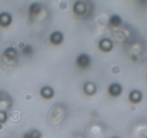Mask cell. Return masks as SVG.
Wrapping results in <instances>:
<instances>
[{
	"label": "cell",
	"instance_id": "obj_10",
	"mask_svg": "<svg viewBox=\"0 0 147 138\" xmlns=\"http://www.w3.org/2000/svg\"><path fill=\"white\" fill-rule=\"evenodd\" d=\"M84 89L86 94H88V95H92V94H94L95 93L96 87L92 83L89 82L84 85Z\"/></svg>",
	"mask_w": 147,
	"mask_h": 138
},
{
	"label": "cell",
	"instance_id": "obj_4",
	"mask_svg": "<svg viewBox=\"0 0 147 138\" xmlns=\"http://www.w3.org/2000/svg\"><path fill=\"white\" fill-rule=\"evenodd\" d=\"M109 93L112 96H118L119 94H121V91H122V87L120 84H113L112 85H110V87L108 88Z\"/></svg>",
	"mask_w": 147,
	"mask_h": 138
},
{
	"label": "cell",
	"instance_id": "obj_13",
	"mask_svg": "<svg viewBox=\"0 0 147 138\" xmlns=\"http://www.w3.org/2000/svg\"><path fill=\"white\" fill-rule=\"evenodd\" d=\"M110 23L113 26H118L121 23V19L118 15H113L110 18Z\"/></svg>",
	"mask_w": 147,
	"mask_h": 138
},
{
	"label": "cell",
	"instance_id": "obj_7",
	"mask_svg": "<svg viewBox=\"0 0 147 138\" xmlns=\"http://www.w3.org/2000/svg\"><path fill=\"white\" fill-rule=\"evenodd\" d=\"M40 94H41L42 96L45 97V98H51L53 95V90L49 86H44L42 88Z\"/></svg>",
	"mask_w": 147,
	"mask_h": 138
},
{
	"label": "cell",
	"instance_id": "obj_3",
	"mask_svg": "<svg viewBox=\"0 0 147 138\" xmlns=\"http://www.w3.org/2000/svg\"><path fill=\"white\" fill-rule=\"evenodd\" d=\"M99 46H100V49L102 50L105 52L110 51L113 48V43L109 39H103V40H102L100 42Z\"/></svg>",
	"mask_w": 147,
	"mask_h": 138
},
{
	"label": "cell",
	"instance_id": "obj_9",
	"mask_svg": "<svg viewBox=\"0 0 147 138\" xmlns=\"http://www.w3.org/2000/svg\"><path fill=\"white\" fill-rule=\"evenodd\" d=\"M40 137H41V133L36 129L26 132L23 135V138H40Z\"/></svg>",
	"mask_w": 147,
	"mask_h": 138
},
{
	"label": "cell",
	"instance_id": "obj_14",
	"mask_svg": "<svg viewBox=\"0 0 147 138\" xmlns=\"http://www.w3.org/2000/svg\"><path fill=\"white\" fill-rule=\"evenodd\" d=\"M32 52H33V48L30 45L25 46L24 48L22 49V53H23V54L26 55V56H29V55L32 54Z\"/></svg>",
	"mask_w": 147,
	"mask_h": 138
},
{
	"label": "cell",
	"instance_id": "obj_2",
	"mask_svg": "<svg viewBox=\"0 0 147 138\" xmlns=\"http://www.w3.org/2000/svg\"><path fill=\"white\" fill-rule=\"evenodd\" d=\"M12 17L7 12H2L0 14V25L2 26H7L11 23Z\"/></svg>",
	"mask_w": 147,
	"mask_h": 138
},
{
	"label": "cell",
	"instance_id": "obj_11",
	"mask_svg": "<svg viewBox=\"0 0 147 138\" xmlns=\"http://www.w3.org/2000/svg\"><path fill=\"white\" fill-rule=\"evenodd\" d=\"M40 10V6L38 3H33L29 8V12L30 15H34L38 13Z\"/></svg>",
	"mask_w": 147,
	"mask_h": 138
},
{
	"label": "cell",
	"instance_id": "obj_8",
	"mask_svg": "<svg viewBox=\"0 0 147 138\" xmlns=\"http://www.w3.org/2000/svg\"><path fill=\"white\" fill-rule=\"evenodd\" d=\"M5 56L7 58L10 59V60H13L15 58H17L18 53H17V50L14 48H8L5 50Z\"/></svg>",
	"mask_w": 147,
	"mask_h": 138
},
{
	"label": "cell",
	"instance_id": "obj_1",
	"mask_svg": "<svg viewBox=\"0 0 147 138\" xmlns=\"http://www.w3.org/2000/svg\"><path fill=\"white\" fill-rule=\"evenodd\" d=\"M77 64L81 68H86L90 66L91 63V58L87 54H82L77 58Z\"/></svg>",
	"mask_w": 147,
	"mask_h": 138
},
{
	"label": "cell",
	"instance_id": "obj_16",
	"mask_svg": "<svg viewBox=\"0 0 147 138\" xmlns=\"http://www.w3.org/2000/svg\"><path fill=\"white\" fill-rule=\"evenodd\" d=\"M111 138H118V137H111Z\"/></svg>",
	"mask_w": 147,
	"mask_h": 138
},
{
	"label": "cell",
	"instance_id": "obj_6",
	"mask_svg": "<svg viewBox=\"0 0 147 138\" xmlns=\"http://www.w3.org/2000/svg\"><path fill=\"white\" fill-rule=\"evenodd\" d=\"M74 9L78 15H82L86 12V5L82 2H77L74 5Z\"/></svg>",
	"mask_w": 147,
	"mask_h": 138
},
{
	"label": "cell",
	"instance_id": "obj_12",
	"mask_svg": "<svg viewBox=\"0 0 147 138\" xmlns=\"http://www.w3.org/2000/svg\"><path fill=\"white\" fill-rule=\"evenodd\" d=\"M141 98V94L139 91H134L130 94V99L133 102H138Z\"/></svg>",
	"mask_w": 147,
	"mask_h": 138
},
{
	"label": "cell",
	"instance_id": "obj_15",
	"mask_svg": "<svg viewBox=\"0 0 147 138\" xmlns=\"http://www.w3.org/2000/svg\"><path fill=\"white\" fill-rule=\"evenodd\" d=\"M7 118V116L6 112L0 110V123H4L6 122Z\"/></svg>",
	"mask_w": 147,
	"mask_h": 138
},
{
	"label": "cell",
	"instance_id": "obj_5",
	"mask_svg": "<svg viewBox=\"0 0 147 138\" xmlns=\"http://www.w3.org/2000/svg\"><path fill=\"white\" fill-rule=\"evenodd\" d=\"M50 38L53 44H59L63 41V34L60 32H54L51 34Z\"/></svg>",
	"mask_w": 147,
	"mask_h": 138
}]
</instances>
